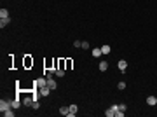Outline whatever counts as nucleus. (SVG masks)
<instances>
[{"instance_id":"nucleus-7","label":"nucleus","mask_w":157,"mask_h":117,"mask_svg":"<svg viewBox=\"0 0 157 117\" xmlns=\"http://www.w3.org/2000/svg\"><path fill=\"white\" fill-rule=\"evenodd\" d=\"M35 84H37V87H42V86H47V79H45V77L37 79V80H35Z\"/></svg>"},{"instance_id":"nucleus-2","label":"nucleus","mask_w":157,"mask_h":117,"mask_svg":"<svg viewBox=\"0 0 157 117\" xmlns=\"http://www.w3.org/2000/svg\"><path fill=\"white\" fill-rule=\"evenodd\" d=\"M9 108H11V100H0V110L5 112Z\"/></svg>"},{"instance_id":"nucleus-18","label":"nucleus","mask_w":157,"mask_h":117,"mask_svg":"<svg viewBox=\"0 0 157 117\" xmlns=\"http://www.w3.org/2000/svg\"><path fill=\"white\" fill-rule=\"evenodd\" d=\"M117 87L120 89V91H122V89H126V82H122V80H120V82L117 84Z\"/></svg>"},{"instance_id":"nucleus-21","label":"nucleus","mask_w":157,"mask_h":117,"mask_svg":"<svg viewBox=\"0 0 157 117\" xmlns=\"http://www.w3.org/2000/svg\"><path fill=\"white\" fill-rule=\"evenodd\" d=\"M82 49H89V42H84L82 40Z\"/></svg>"},{"instance_id":"nucleus-8","label":"nucleus","mask_w":157,"mask_h":117,"mask_svg":"<svg viewBox=\"0 0 157 117\" xmlns=\"http://www.w3.org/2000/svg\"><path fill=\"white\" fill-rule=\"evenodd\" d=\"M9 23H11V18H0V28L7 26Z\"/></svg>"},{"instance_id":"nucleus-15","label":"nucleus","mask_w":157,"mask_h":117,"mask_svg":"<svg viewBox=\"0 0 157 117\" xmlns=\"http://www.w3.org/2000/svg\"><path fill=\"white\" fill-rule=\"evenodd\" d=\"M101 52H103V54H108V52H110V45H108V44L101 45Z\"/></svg>"},{"instance_id":"nucleus-20","label":"nucleus","mask_w":157,"mask_h":117,"mask_svg":"<svg viewBox=\"0 0 157 117\" xmlns=\"http://www.w3.org/2000/svg\"><path fill=\"white\" fill-rule=\"evenodd\" d=\"M73 47H82V40H75L73 42Z\"/></svg>"},{"instance_id":"nucleus-6","label":"nucleus","mask_w":157,"mask_h":117,"mask_svg":"<svg viewBox=\"0 0 157 117\" xmlns=\"http://www.w3.org/2000/svg\"><path fill=\"white\" fill-rule=\"evenodd\" d=\"M21 103H23V101H21L19 98H16V100H11V107H12V108H19V107H21Z\"/></svg>"},{"instance_id":"nucleus-3","label":"nucleus","mask_w":157,"mask_h":117,"mask_svg":"<svg viewBox=\"0 0 157 117\" xmlns=\"http://www.w3.org/2000/svg\"><path fill=\"white\" fill-rule=\"evenodd\" d=\"M33 100H35V98H32V96H25V98H23V105H25V107H32V105H33Z\"/></svg>"},{"instance_id":"nucleus-1","label":"nucleus","mask_w":157,"mask_h":117,"mask_svg":"<svg viewBox=\"0 0 157 117\" xmlns=\"http://www.w3.org/2000/svg\"><path fill=\"white\" fill-rule=\"evenodd\" d=\"M51 91H52V89H51L49 86H42V87H39V96H40V98H45Z\"/></svg>"},{"instance_id":"nucleus-14","label":"nucleus","mask_w":157,"mask_h":117,"mask_svg":"<svg viewBox=\"0 0 157 117\" xmlns=\"http://www.w3.org/2000/svg\"><path fill=\"white\" fill-rule=\"evenodd\" d=\"M0 18H9V11L2 7V9H0Z\"/></svg>"},{"instance_id":"nucleus-10","label":"nucleus","mask_w":157,"mask_h":117,"mask_svg":"<svg viewBox=\"0 0 157 117\" xmlns=\"http://www.w3.org/2000/svg\"><path fill=\"white\" fill-rule=\"evenodd\" d=\"M100 70H101V72H107V70H108V61H101V63H100Z\"/></svg>"},{"instance_id":"nucleus-4","label":"nucleus","mask_w":157,"mask_h":117,"mask_svg":"<svg viewBox=\"0 0 157 117\" xmlns=\"http://www.w3.org/2000/svg\"><path fill=\"white\" fill-rule=\"evenodd\" d=\"M117 67H119L120 72H126V68H127V61H126V60H120V61L117 63Z\"/></svg>"},{"instance_id":"nucleus-23","label":"nucleus","mask_w":157,"mask_h":117,"mask_svg":"<svg viewBox=\"0 0 157 117\" xmlns=\"http://www.w3.org/2000/svg\"><path fill=\"white\" fill-rule=\"evenodd\" d=\"M110 108H112V110H114V112H117V110H119V105H112V107H110Z\"/></svg>"},{"instance_id":"nucleus-17","label":"nucleus","mask_w":157,"mask_h":117,"mask_svg":"<svg viewBox=\"0 0 157 117\" xmlns=\"http://www.w3.org/2000/svg\"><path fill=\"white\" fill-rule=\"evenodd\" d=\"M105 114H107V117H114V115H115V112H114L112 108H108V110H107Z\"/></svg>"},{"instance_id":"nucleus-9","label":"nucleus","mask_w":157,"mask_h":117,"mask_svg":"<svg viewBox=\"0 0 157 117\" xmlns=\"http://www.w3.org/2000/svg\"><path fill=\"white\" fill-rule=\"evenodd\" d=\"M101 54H103V52H101V47H94V49H93V56H94V58H100Z\"/></svg>"},{"instance_id":"nucleus-11","label":"nucleus","mask_w":157,"mask_h":117,"mask_svg":"<svg viewBox=\"0 0 157 117\" xmlns=\"http://www.w3.org/2000/svg\"><path fill=\"white\" fill-rule=\"evenodd\" d=\"M147 103H148V105H157V98L155 96H148V98H147Z\"/></svg>"},{"instance_id":"nucleus-5","label":"nucleus","mask_w":157,"mask_h":117,"mask_svg":"<svg viewBox=\"0 0 157 117\" xmlns=\"http://www.w3.org/2000/svg\"><path fill=\"white\" fill-rule=\"evenodd\" d=\"M77 110H78V107L73 103V105H70V112H68V115L70 117H75L77 115Z\"/></svg>"},{"instance_id":"nucleus-13","label":"nucleus","mask_w":157,"mask_h":117,"mask_svg":"<svg viewBox=\"0 0 157 117\" xmlns=\"http://www.w3.org/2000/svg\"><path fill=\"white\" fill-rule=\"evenodd\" d=\"M5 117H14V110H12V107L9 108V110H5V112H2Z\"/></svg>"},{"instance_id":"nucleus-16","label":"nucleus","mask_w":157,"mask_h":117,"mask_svg":"<svg viewBox=\"0 0 157 117\" xmlns=\"http://www.w3.org/2000/svg\"><path fill=\"white\" fill-rule=\"evenodd\" d=\"M56 75H58V77H63V75H65V70H63V68H58V70H56Z\"/></svg>"},{"instance_id":"nucleus-19","label":"nucleus","mask_w":157,"mask_h":117,"mask_svg":"<svg viewBox=\"0 0 157 117\" xmlns=\"http://www.w3.org/2000/svg\"><path fill=\"white\" fill-rule=\"evenodd\" d=\"M32 107H33L35 110H37V108H40V103H39V100H33V105H32Z\"/></svg>"},{"instance_id":"nucleus-22","label":"nucleus","mask_w":157,"mask_h":117,"mask_svg":"<svg viewBox=\"0 0 157 117\" xmlns=\"http://www.w3.org/2000/svg\"><path fill=\"white\" fill-rule=\"evenodd\" d=\"M126 108H127V107H126L124 103H120V105H119V110H122V112H126Z\"/></svg>"},{"instance_id":"nucleus-12","label":"nucleus","mask_w":157,"mask_h":117,"mask_svg":"<svg viewBox=\"0 0 157 117\" xmlns=\"http://www.w3.org/2000/svg\"><path fill=\"white\" fill-rule=\"evenodd\" d=\"M68 112H70V107H61L59 108V114L61 115H68Z\"/></svg>"}]
</instances>
